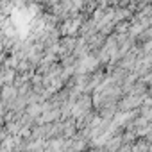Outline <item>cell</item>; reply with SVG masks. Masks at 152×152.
Instances as JSON below:
<instances>
[{
    "mask_svg": "<svg viewBox=\"0 0 152 152\" xmlns=\"http://www.w3.org/2000/svg\"><path fill=\"white\" fill-rule=\"evenodd\" d=\"M132 145H134V143H129V141H127V143H124L116 152H132Z\"/></svg>",
    "mask_w": 152,
    "mask_h": 152,
    "instance_id": "cell-1",
    "label": "cell"
}]
</instances>
